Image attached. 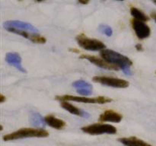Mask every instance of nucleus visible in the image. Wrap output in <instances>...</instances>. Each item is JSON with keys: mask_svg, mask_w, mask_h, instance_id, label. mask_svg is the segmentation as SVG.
<instances>
[{"mask_svg": "<svg viewBox=\"0 0 156 146\" xmlns=\"http://www.w3.org/2000/svg\"><path fill=\"white\" fill-rule=\"evenodd\" d=\"M49 135V132L44 129H31L24 128L12 133L5 135L2 137L4 141L21 139L24 138H45Z\"/></svg>", "mask_w": 156, "mask_h": 146, "instance_id": "1", "label": "nucleus"}, {"mask_svg": "<svg viewBox=\"0 0 156 146\" xmlns=\"http://www.w3.org/2000/svg\"><path fill=\"white\" fill-rule=\"evenodd\" d=\"M100 54L102 59L112 65H116L121 70L123 68L133 65V62L130 59L114 50L105 49L101 51Z\"/></svg>", "mask_w": 156, "mask_h": 146, "instance_id": "2", "label": "nucleus"}, {"mask_svg": "<svg viewBox=\"0 0 156 146\" xmlns=\"http://www.w3.org/2000/svg\"><path fill=\"white\" fill-rule=\"evenodd\" d=\"M56 99L57 100H60V101H76L85 103H99V104H105V103H108L112 101L111 98L102 97V96L91 98V97H82V96L78 97V96L73 95H62L56 96Z\"/></svg>", "mask_w": 156, "mask_h": 146, "instance_id": "3", "label": "nucleus"}, {"mask_svg": "<svg viewBox=\"0 0 156 146\" xmlns=\"http://www.w3.org/2000/svg\"><path fill=\"white\" fill-rule=\"evenodd\" d=\"M76 40L79 47L88 51H101L106 49V45L96 39H90L83 34L78 35Z\"/></svg>", "mask_w": 156, "mask_h": 146, "instance_id": "4", "label": "nucleus"}, {"mask_svg": "<svg viewBox=\"0 0 156 146\" xmlns=\"http://www.w3.org/2000/svg\"><path fill=\"white\" fill-rule=\"evenodd\" d=\"M81 129L82 132L90 135H102V134L114 135L117 132V129L114 126L110 124H101V123H95V124L84 126Z\"/></svg>", "mask_w": 156, "mask_h": 146, "instance_id": "5", "label": "nucleus"}, {"mask_svg": "<svg viewBox=\"0 0 156 146\" xmlns=\"http://www.w3.org/2000/svg\"><path fill=\"white\" fill-rule=\"evenodd\" d=\"M92 81L96 83L105 85V86L117 88H128L129 85L127 81L123 80V79L107 77V76H94V77H93Z\"/></svg>", "mask_w": 156, "mask_h": 146, "instance_id": "6", "label": "nucleus"}, {"mask_svg": "<svg viewBox=\"0 0 156 146\" xmlns=\"http://www.w3.org/2000/svg\"><path fill=\"white\" fill-rule=\"evenodd\" d=\"M3 27L5 29L15 28L18 30H22L24 31L29 32L30 33L39 34V30L37 28L29 23L24 22L21 21H7L3 23Z\"/></svg>", "mask_w": 156, "mask_h": 146, "instance_id": "7", "label": "nucleus"}, {"mask_svg": "<svg viewBox=\"0 0 156 146\" xmlns=\"http://www.w3.org/2000/svg\"><path fill=\"white\" fill-rule=\"evenodd\" d=\"M131 24H132L133 29L134 30L139 39L143 40L150 36V27L147 24H145L143 21H139V20L133 18L131 21Z\"/></svg>", "mask_w": 156, "mask_h": 146, "instance_id": "8", "label": "nucleus"}, {"mask_svg": "<svg viewBox=\"0 0 156 146\" xmlns=\"http://www.w3.org/2000/svg\"><path fill=\"white\" fill-rule=\"evenodd\" d=\"M79 58L82 59H87V60H88L90 62H91V63L94 64L95 65H97V66L100 67V68H105V69L117 70V71L120 69V68L117 66H116V65H112V64L109 63V62H108L107 61H105V59H100V58L96 57V56L82 54L79 56Z\"/></svg>", "mask_w": 156, "mask_h": 146, "instance_id": "9", "label": "nucleus"}, {"mask_svg": "<svg viewBox=\"0 0 156 146\" xmlns=\"http://www.w3.org/2000/svg\"><path fill=\"white\" fill-rule=\"evenodd\" d=\"M5 60L9 65L15 67L16 69L22 73H27V71L22 65V59L17 53H8L5 56Z\"/></svg>", "mask_w": 156, "mask_h": 146, "instance_id": "10", "label": "nucleus"}, {"mask_svg": "<svg viewBox=\"0 0 156 146\" xmlns=\"http://www.w3.org/2000/svg\"><path fill=\"white\" fill-rule=\"evenodd\" d=\"M73 88H75L80 95L82 97H87L92 94L93 87L88 82L84 80H78L73 83Z\"/></svg>", "mask_w": 156, "mask_h": 146, "instance_id": "11", "label": "nucleus"}, {"mask_svg": "<svg viewBox=\"0 0 156 146\" xmlns=\"http://www.w3.org/2000/svg\"><path fill=\"white\" fill-rule=\"evenodd\" d=\"M121 114L119 113L115 112L112 109H108L105 111L102 114H101L99 117V121L100 122H111V123H120L122 120Z\"/></svg>", "mask_w": 156, "mask_h": 146, "instance_id": "12", "label": "nucleus"}, {"mask_svg": "<svg viewBox=\"0 0 156 146\" xmlns=\"http://www.w3.org/2000/svg\"><path fill=\"white\" fill-rule=\"evenodd\" d=\"M60 106L61 107L63 108L64 109H66V111L69 112L70 113L74 114V115L84 117V118H88L90 116L88 113L79 109L78 107H76V106H73V104L69 103L68 101H62L60 103Z\"/></svg>", "mask_w": 156, "mask_h": 146, "instance_id": "13", "label": "nucleus"}, {"mask_svg": "<svg viewBox=\"0 0 156 146\" xmlns=\"http://www.w3.org/2000/svg\"><path fill=\"white\" fill-rule=\"evenodd\" d=\"M118 141L121 142L124 146H152L148 143L145 142L141 139H139L136 137H129V138H119Z\"/></svg>", "mask_w": 156, "mask_h": 146, "instance_id": "14", "label": "nucleus"}, {"mask_svg": "<svg viewBox=\"0 0 156 146\" xmlns=\"http://www.w3.org/2000/svg\"><path fill=\"white\" fill-rule=\"evenodd\" d=\"M47 125L56 129H62L66 126V123L63 120L58 119L52 115H48L45 117Z\"/></svg>", "mask_w": 156, "mask_h": 146, "instance_id": "15", "label": "nucleus"}, {"mask_svg": "<svg viewBox=\"0 0 156 146\" xmlns=\"http://www.w3.org/2000/svg\"><path fill=\"white\" fill-rule=\"evenodd\" d=\"M30 123L34 127L41 128L44 127L46 126V124H47L45 121V118H44L38 113H32L30 117Z\"/></svg>", "mask_w": 156, "mask_h": 146, "instance_id": "16", "label": "nucleus"}, {"mask_svg": "<svg viewBox=\"0 0 156 146\" xmlns=\"http://www.w3.org/2000/svg\"><path fill=\"white\" fill-rule=\"evenodd\" d=\"M130 13H131V15H132L135 19L139 20V21H143V22H145V21H147L149 20V17H148L147 15H145L142 11L139 10L138 9H136V8L135 7L131 8Z\"/></svg>", "mask_w": 156, "mask_h": 146, "instance_id": "17", "label": "nucleus"}, {"mask_svg": "<svg viewBox=\"0 0 156 146\" xmlns=\"http://www.w3.org/2000/svg\"><path fill=\"white\" fill-rule=\"evenodd\" d=\"M98 30L101 33L106 35L107 36H111L113 35L112 28L107 24H100L98 27Z\"/></svg>", "mask_w": 156, "mask_h": 146, "instance_id": "18", "label": "nucleus"}, {"mask_svg": "<svg viewBox=\"0 0 156 146\" xmlns=\"http://www.w3.org/2000/svg\"><path fill=\"white\" fill-rule=\"evenodd\" d=\"M30 40H31L32 42L34 43H40V44H44L47 42V40L44 36H40L39 34H33L30 36Z\"/></svg>", "mask_w": 156, "mask_h": 146, "instance_id": "19", "label": "nucleus"}, {"mask_svg": "<svg viewBox=\"0 0 156 146\" xmlns=\"http://www.w3.org/2000/svg\"><path fill=\"white\" fill-rule=\"evenodd\" d=\"M122 71L125 73V75H132V71H131L130 67H126V68H123L122 69Z\"/></svg>", "mask_w": 156, "mask_h": 146, "instance_id": "20", "label": "nucleus"}, {"mask_svg": "<svg viewBox=\"0 0 156 146\" xmlns=\"http://www.w3.org/2000/svg\"><path fill=\"white\" fill-rule=\"evenodd\" d=\"M136 49L137 51H143V46H142V44L140 43H138L136 45Z\"/></svg>", "mask_w": 156, "mask_h": 146, "instance_id": "21", "label": "nucleus"}, {"mask_svg": "<svg viewBox=\"0 0 156 146\" xmlns=\"http://www.w3.org/2000/svg\"><path fill=\"white\" fill-rule=\"evenodd\" d=\"M5 100H6V97H5L3 94H0V103H4Z\"/></svg>", "mask_w": 156, "mask_h": 146, "instance_id": "22", "label": "nucleus"}, {"mask_svg": "<svg viewBox=\"0 0 156 146\" xmlns=\"http://www.w3.org/2000/svg\"><path fill=\"white\" fill-rule=\"evenodd\" d=\"M78 2H79V3H81V4H82V5H86V4H88V2H89L90 0H78Z\"/></svg>", "mask_w": 156, "mask_h": 146, "instance_id": "23", "label": "nucleus"}, {"mask_svg": "<svg viewBox=\"0 0 156 146\" xmlns=\"http://www.w3.org/2000/svg\"><path fill=\"white\" fill-rule=\"evenodd\" d=\"M69 51L73 52V53H79V50H78L77 49H76V48H73V49H69Z\"/></svg>", "mask_w": 156, "mask_h": 146, "instance_id": "24", "label": "nucleus"}, {"mask_svg": "<svg viewBox=\"0 0 156 146\" xmlns=\"http://www.w3.org/2000/svg\"><path fill=\"white\" fill-rule=\"evenodd\" d=\"M152 17L154 18V20H155V22H156V13H152Z\"/></svg>", "mask_w": 156, "mask_h": 146, "instance_id": "25", "label": "nucleus"}, {"mask_svg": "<svg viewBox=\"0 0 156 146\" xmlns=\"http://www.w3.org/2000/svg\"><path fill=\"white\" fill-rule=\"evenodd\" d=\"M152 2L154 3V4L156 5V0H152Z\"/></svg>", "mask_w": 156, "mask_h": 146, "instance_id": "26", "label": "nucleus"}, {"mask_svg": "<svg viewBox=\"0 0 156 146\" xmlns=\"http://www.w3.org/2000/svg\"><path fill=\"white\" fill-rule=\"evenodd\" d=\"M36 1H37V2H42V1H44V0H36Z\"/></svg>", "mask_w": 156, "mask_h": 146, "instance_id": "27", "label": "nucleus"}, {"mask_svg": "<svg viewBox=\"0 0 156 146\" xmlns=\"http://www.w3.org/2000/svg\"><path fill=\"white\" fill-rule=\"evenodd\" d=\"M117 1H124V0H117Z\"/></svg>", "mask_w": 156, "mask_h": 146, "instance_id": "28", "label": "nucleus"}, {"mask_svg": "<svg viewBox=\"0 0 156 146\" xmlns=\"http://www.w3.org/2000/svg\"><path fill=\"white\" fill-rule=\"evenodd\" d=\"M18 1H23V0H18Z\"/></svg>", "mask_w": 156, "mask_h": 146, "instance_id": "29", "label": "nucleus"}, {"mask_svg": "<svg viewBox=\"0 0 156 146\" xmlns=\"http://www.w3.org/2000/svg\"><path fill=\"white\" fill-rule=\"evenodd\" d=\"M155 73H156V71H155Z\"/></svg>", "mask_w": 156, "mask_h": 146, "instance_id": "30", "label": "nucleus"}]
</instances>
